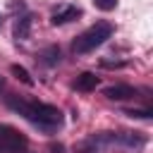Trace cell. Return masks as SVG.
I'll return each instance as SVG.
<instances>
[{
    "instance_id": "6da1fadb",
    "label": "cell",
    "mask_w": 153,
    "mask_h": 153,
    "mask_svg": "<svg viewBox=\"0 0 153 153\" xmlns=\"http://www.w3.org/2000/svg\"><path fill=\"white\" fill-rule=\"evenodd\" d=\"M5 105H7L12 112H17V115H22L24 120H29V122H31L33 127H38V129L50 131V129H55V127L62 124V112H60L55 105L38 103V100H26V98H22V96H7V98H5Z\"/></svg>"
},
{
    "instance_id": "7a4b0ae2",
    "label": "cell",
    "mask_w": 153,
    "mask_h": 153,
    "mask_svg": "<svg viewBox=\"0 0 153 153\" xmlns=\"http://www.w3.org/2000/svg\"><path fill=\"white\" fill-rule=\"evenodd\" d=\"M110 36H112V24H110V22H96V24L88 26L81 36H76V41H74L72 48H74L76 55H86V53L100 48Z\"/></svg>"
},
{
    "instance_id": "3957f363",
    "label": "cell",
    "mask_w": 153,
    "mask_h": 153,
    "mask_svg": "<svg viewBox=\"0 0 153 153\" xmlns=\"http://www.w3.org/2000/svg\"><path fill=\"white\" fill-rule=\"evenodd\" d=\"M26 136L10 124H0V153H26Z\"/></svg>"
},
{
    "instance_id": "277c9868",
    "label": "cell",
    "mask_w": 153,
    "mask_h": 153,
    "mask_svg": "<svg viewBox=\"0 0 153 153\" xmlns=\"http://www.w3.org/2000/svg\"><path fill=\"white\" fill-rule=\"evenodd\" d=\"M76 17H81V7H76V5H60V7L50 14V24H53V26H62V24L76 19Z\"/></svg>"
},
{
    "instance_id": "5b68a950",
    "label": "cell",
    "mask_w": 153,
    "mask_h": 153,
    "mask_svg": "<svg viewBox=\"0 0 153 153\" xmlns=\"http://www.w3.org/2000/svg\"><path fill=\"white\" fill-rule=\"evenodd\" d=\"M103 96L108 100H127V98H134L136 96V88L129 86V84H112V86H105L103 88Z\"/></svg>"
},
{
    "instance_id": "8992f818",
    "label": "cell",
    "mask_w": 153,
    "mask_h": 153,
    "mask_svg": "<svg viewBox=\"0 0 153 153\" xmlns=\"http://www.w3.org/2000/svg\"><path fill=\"white\" fill-rule=\"evenodd\" d=\"M31 24H33V17L31 14H22L17 22H14V41H26L29 33H31Z\"/></svg>"
},
{
    "instance_id": "52a82bcc",
    "label": "cell",
    "mask_w": 153,
    "mask_h": 153,
    "mask_svg": "<svg viewBox=\"0 0 153 153\" xmlns=\"http://www.w3.org/2000/svg\"><path fill=\"white\" fill-rule=\"evenodd\" d=\"M74 151H76V153H103L105 148H103V143H100L98 134H91L88 139L79 141V143L74 146Z\"/></svg>"
},
{
    "instance_id": "ba28073f",
    "label": "cell",
    "mask_w": 153,
    "mask_h": 153,
    "mask_svg": "<svg viewBox=\"0 0 153 153\" xmlns=\"http://www.w3.org/2000/svg\"><path fill=\"white\" fill-rule=\"evenodd\" d=\"M96 86H98V76H96L93 72H81V74L76 76V81H74V88H76V91H84V93L96 91Z\"/></svg>"
},
{
    "instance_id": "9c48e42d",
    "label": "cell",
    "mask_w": 153,
    "mask_h": 153,
    "mask_svg": "<svg viewBox=\"0 0 153 153\" xmlns=\"http://www.w3.org/2000/svg\"><path fill=\"white\" fill-rule=\"evenodd\" d=\"M60 48L57 45H48V48H43L41 53H38V62L43 65V67H55L57 62H60Z\"/></svg>"
},
{
    "instance_id": "30bf717a",
    "label": "cell",
    "mask_w": 153,
    "mask_h": 153,
    "mask_svg": "<svg viewBox=\"0 0 153 153\" xmlns=\"http://www.w3.org/2000/svg\"><path fill=\"white\" fill-rule=\"evenodd\" d=\"M10 72H12V76H17V79H19L22 84H26V86H33V84H36V81H33V76H31L22 65H12V67H10Z\"/></svg>"
},
{
    "instance_id": "8fae6325",
    "label": "cell",
    "mask_w": 153,
    "mask_h": 153,
    "mask_svg": "<svg viewBox=\"0 0 153 153\" xmlns=\"http://www.w3.org/2000/svg\"><path fill=\"white\" fill-rule=\"evenodd\" d=\"M93 5L98 10H103V12H110V10L117 7V0H93Z\"/></svg>"
},
{
    "instance_id": "7c38bea8",
    "label": "cell",
    "mask_w": 153,
    "mask_h": 153,
    "mask_svg": "<svg viewBox=\"0 0 153 153\" xmlns=\"http://www.w3.org/2000/svg\"><path fill=\"white\" fill-rule=\"evenodd\" d=\"M124 115H129V117H141V120H151L153 112H151L148 108H143V110H127Z\"/></svg>"
},
{
    "instance_id": "4fadbf2b",
    "label": "cell",
    "mask_w": 153,
    "mask_h": 153,
    "mask_svg": "<svg viewBox=\"0 0 153 153\" xmlns=\"http://www.w3.org/2000/svg\"><path fill=\"white\" fill-rule=\"evenodd\" d=\"M48 148H50V153H65V146L62 143H50Z\"/></svg>"
},
{
    "instance_id": "5bb4252c",
    "label": "cell",
    "mask_w": 153,
    "mask_h": 153,
    "mask_svg": "<svg viewBox=\"0 0 153 153\" xmlns=\"http://www.w3.org/2000/svg\"><path fill=\"white\" fill-rule=\"evenodd\" d=\"M5 88V76H0V91Z\"/></svg>"
},
{
    "instance_id": "9a60e30c",
    "label": "cell",
    "mask_w": 153,
    "mask_h": 153,
    "mask_svg": "<svg viewBox=\"0 0 153 153\" xmlns=\"http://www.w3.org/2000/svg\"><path fill=\"white\" fill-rule=\"evenodd\" d=\"M0 24H2V19H0Z\"/></svg>"
}]
</instances>
